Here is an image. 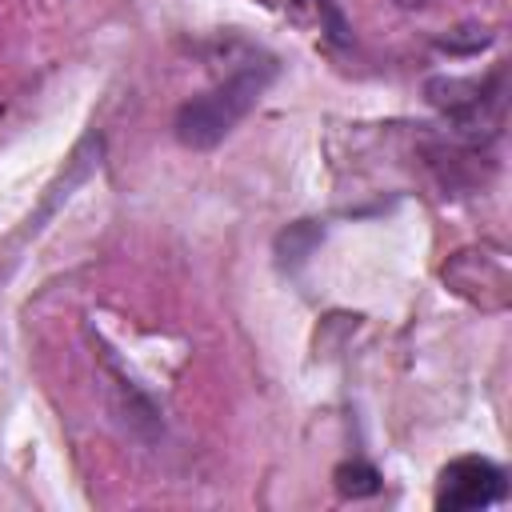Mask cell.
I'll list each match as a JSON object with an SVG mask.
<instances>
[{"label": "cell", "instance_id": "cell-1", "mask_svg": "<svg viewBox=\"0 0 512 512\" xmlns=\"http://www.w3.org/2000/svg\"><path fill=\"white\" fill-rule=\"evenodd\" d=\"M276 76V64L264 56H248L240 60L224 80H216L208 92L184 100L176 108V140L188 144V148H212L220 144L260 100V92L268 88V80Z\"/></svg>", "mask_w": 512, "mask_h": 512}, {"label": "cell", "instance_id": "cell-5", "mask_svg": "<svg viewBox=\"0 0 512 512\" xmlns=\"http://www.w3.org/2000/svg\"><path fill=\"white\" fill-rule=\"evenodd\" d=\"M400 8H424V4H432V0H396Z\"/></svg>", "mask_w": 512, "mask_h": 512}, {"label": "cell", "instance_id": "cell-2", "mask_svg": "<svg viewBox=\"0 0 512 512\" xmlns=\"http://www.w3.org/2000/svg\"><path fill=\"white\" fill-rule=\"evenodd\" d=\"M508 496V476L488 456H456L436 476V508L440 512H472L492 508Z\"/></svg>", "mask_w": 512, "mask_h": 512}, {"label": "cell", "instance_id": "cell-3", "mask_svg": "<svg viewBox=\"0 0 512 512\" xmlns=\"http://www.w3.org/2000/svg\"><path fill=\"white\" fill-rule=\"evenodd\" d=\"M428 96L444 116L456 120L460 132L480 136V124H500V104H504V68L496 64L484 80H432Z\"/></svg>", "mask_w": 512, "mask_h": 512}, {"label": "cell", "instance_id": "cell-4", "mask_svg": "<svg viewBox=\"0 0 512 512\" xmlns=\"http://www.w3.org/2000/svg\"><path fill=\"white\" fill-rule=\"evenodd\" d=\"M336 488H340V496H352V500L376 496L380 492V472L372 464H364V460H344L336 468Z\"/></svg>", "mask_w": 512, "mask_h": 512}]
</instances>
